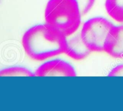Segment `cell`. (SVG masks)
<instances>
[{
    "label": "cell",
    "mask_w": 123,
    "mask_h": 111,
    "mask_svg": "<svg viewBox=\"0 0 123 111\" xmlns=\"http://www.w3.org/2000/svg\"><path fill=\"white\" fill-rule=\"evenodd\" d=\"M35 74L28 68L20 66L8 67L0 70V76H34Z\"/></svg>",
    "instance_id": "cell-8"
},
{
    "label": "cell",
    "mask_w": 123,
    "mask_h": 111,
    "mask_svg": "<svg viewBox=\"0 0 123 111\" xmlns=\"http://www.w3.org/2000/svg\"><path fill=\"white\" fill-rule=\"evenodd\" d=\"M104 52L115 59H123V25H114L108 35Z\"/></svg>",
    "instance_id": "cell-5"
},
{
    "label": "cell",
    "mask_w": 123,
    "mask_h": 111,
    "mask_svg": "<svg viewBox=\"0 0 123 111\" xmlns=\"http://www.w3.org/2000/svg\"><path fill=\"white\" fill-rule=\"evenodd\" d=\"M36 76H76L72 64L61 59L48 60L41 64L35 72Z\"/></svg>",
    "instance_id": "cell-4"
},
{
    "label": "cell",
    "mask_w": 123,
    "mask_h": 111,
    "mask_svg": "<svg viewBox=\"0 0 123 111\" xmlns=\"http://www.w3.org/2000/svg\"><path fill=\"white\" fill-rule=\"evenodd\" d=\"M91 52L87 48L80 36V32L66 37V49L64 54L75 61H81L86 58Z\"/></svg>",
    "instance_id": "cell-6"
},
{
    "label": "cell",
    "mask_w": 123,
    "mask_h": 111,
    "mask_svg": "<svg viewBox=\"0 0 123 111\" xmlns=\"http://www.w3.org/2000/svg\"><path fill=\"white\" fill-rule=\"evenodd\" d=\"M82 16L76 0H49L44 11L46 24L65 37L78 31Z\"/></svg>",
    "instance_id": "cell-2"
},
{
    "label": "cell",
    "mask_w": 123,
    "mask_h": 111,
    "mask_svg": "<svg viewBox=\"0 0 123 111\" xmlns=\"http://www.w3.org/2000/svg\"><path fill=\"white\" fill-rule=\"evenodd\" d=\"M66 37L47 24H38L26 30L22 44L30 58L43 61L64 54Z\"/></svg>",
    "instance_id": "cell-1"
},
{
    "label": "cell",
    "mask_w": 123,
    "mask_h": 111,
    "mask_svg": "<svg viewBox=\"0 0 123 111\" xmlns=\"http://www.w3.org/2000/svg\"><path fill=\"white\" fill-rule=\"evenodd\" d=\"M114 24L103 17L97 16L86 20L80 34L83 42L91 52H104V45Z\"/></svg>",
    "instance_id": "cell-3"
},
{
    "label": "cell",
    "mask_w": 123,
    "mask_h": 111,
    "mask_svg": "<svg viewBox=\"0 0 123 111\" xmlns=\"http://www.w3.org/2000/svg\"><path fill=\"white\" fill-rule=\"evenodd\" d=\"M109 76H123V64L114 67L109 73Z\"/></svg>",
    "instance_id": "cell-10"
},
{
    "label": "cell",
    "mask_w": 123,
    "mask_h": 111,
    "mask_svg": "<svg viewBox=\"0 0 123 111\" xmlns=\"http://www.w3.org/2000/svg\"><path fill=\"white\" fill-rule=\"evenodd\" d=\"M105 8L112 19L123 24V0H106Z\"/></svg>",
    "instance_id": "cell-7"
},
{
    "label": "cell",
    "mask_w": 123,
    "mask_h": 111,
    "mask_svg": "<svg viewBox=\"0 0 123 111\" xmlns=\"http://www.w3.org/2000/svg\"><path fill=\"white\" fill-rule=\"evenodd\" d=\"M82 16L90 12L94 5L96 0H76Z\"/></svg>",
    "instance_id": "cell-9"
}]
</instances>
